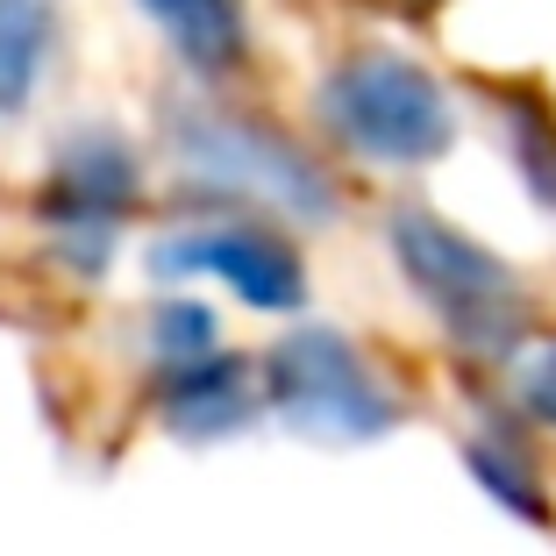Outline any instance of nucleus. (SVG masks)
Instances as JSON below:
<instances>
[{
	"mask_svg": "<svg viewBox=\"0 0 556 556\" xmlns=\"http://www.w3.org/2000/svg\"><path fill=\"white\" fill-rule=\"evenodd\" d=\"M150 271L157 286H186V278H214L222 293H236L257 314H300L314 293L300 229L271 222V214H236V207H193L150 243Z\"/></svg>",
	"mask_w": 556,
	"mask_h": 556,
	"instance_id": "nucleus-6",
	"label": "nucleus"
},
{
	"mask_svg": "<svg viewBox=\"0 0 556 556\" xmlns=\"http://www.w3.org/2000/svg\"><path fill=\"white\" fill-rule=\"evenodd\" d=\"M386 257L400 264V286L464 364L507 371L521 350L542 343V300L521 278V264L464 236L457 222H442L414 200H393L386 207Z\"/></svg>",
	"mask_w": 556,
	"mask_h": 556,
	"instance_id": "nucleus-2",
	"label": "nucleus"
},
{
	"mask_svg": "<svg viewBox=\"0 0 556 556\" xmlns=\"http://www.w3.org/2000/svg\"><path fill=\"white\" fill-rule=\"evenodd\" d=\"M150 414H157V428H172V435H186V442L243 435L264 414L257 357H243V350H207V357L179 364V371H157L150 378Z\"/></svg>",
	"mask_w": 556,
	"mask_h": 556,
	"instance_id": "nucleus-7",
	"label": "nucleus"
},
{
	"mask_svg": "<svg viewBox=\"0 0 556 556\" xmlns=\"http://www.w3.org/2000/svg\"><path fill=\"white\" fill-rule=\"evenodd\" d=\"M65 72V0H0V122H29Z\"/></svg>",
	"mask_w": 556,
	"mask_h": 556,
	"instance_id": "nucleus-10",
	"label": "nucleus"
},
{
	"mask_svg": "<svg viewBox=\"0 0 556 556\" xmlns=\"http://www.w3.org/2000/svg\"><path fill=\"white\" fill-rule=\"evenodd\" d=\"M507 407L535 428L542 442H556V336H542L535 350L507 364Z\"/></svg>",
	"mask_w": 556,
	"mask_h": 556,
	"instance_id": "nucleus-12",
	"label": "nucleus"
},
{
	"mask_svg": "<svg viewBox=\"0 0 556 556\" xmlns=\"http://www.w3.org/2000/svg\"><path fill=\"white\" fill-rule=\"evenodd\" d=\"M136 336H143V364H150V378L157 371H179V364H193V357H207V350H222V321H214L200 300H150L143 307V321H136Z\"/></svg>",
	"mask_w": 556,
	"mask_h": 556,
	"instance_id": "nucleus-11",
	"label": "nucleus"
},
{
	"mask_svg": "<svg viewBox=\"0 0 556 556\" xmlns=\"http://www.w3.org/2000/svg\"><path fill=\"white\" fill-rule=\"evenodd\" d=\"M150 193H157V172L122 129H108V122L65 129L43 164V186H36V229H43L50 264L72 286H93L115 264L122 229L150 207Z\"/></svg>",
	"mask_w": 556,
	"mask_h": 556,
	"instance_id": "nucleus-4",
	"label": "nucleus"
},
{
	"mask_svg": "<svg viewBox=\"0 0 556 556\" xmlns=\"http://www.w3.org/2000/svg\"><path fill=\"white\" fill-rule=\"evenodd\" d=\"M136 8L164 36V50H172V65H179L186 86L236 93V79L257 65V36H250L243 0H136Z\"/></svg>",
	"mask_w": 556,
	"mask_h": 556,
	"instance_id": "nucleus-8",
	"label": "nucleus"
},
{
	"mask_svg": "<svg viewBox=\"0 0 556 556\" xmlns=\"http://www.w3.org/2000/svg\"><path fill=\"white\" fill-rule=\"evenodd\" d=\"M464 464L521 521H535V528L556 521V485H549V464H542V435L514 407H492L478 428H464Z\"/></svg>",
	"mask_w": 556,
	"mask_h": 556,
	"instance_id": "nucleus-9",
	"label": "nucleus"
},
{
	"mask_svg": "<svg viewBox=\"0 0 556 556\" xmlns=\"http://www.w3.org/2000/svg\"><path fill=\"white\" fill-rule=\"evenodd\" d=\"M514 157H521L528 193L556 214V115H542V108H514Z\"/></svg>",
	"mask_w": 556,
	"mask_h": 556,
	"instance_id": "nucleus-13",
	"label": "nucleus"
},
{
	"mask_svg": "<svg viewBox=\"0 0 556 556\" xmlns=\"http://www.w3.org/2000/svg\"><path fill=\"white\" fill-rule=\"evenodd\" d=\"M164 179L186 207L271 214L286 229H328L350 207V172L314 136L257 115L222 86H186L157 108Z\"/></svg>",
	"mask_w": 556,
	"mask_h": 556,
	"instance_id": "nucleus-1",
	"label": "nucleus"
},
{
	"mask_svg": "<svg viewBox=\"0 0 556 556\" xmlns=\"http://www.w3.org/2000/svg\"><path fill=\"white\" fill-rule=\"evenodd\" d=\"M314 143L343 172L407 179L457 143V93L400 43H350L307 100Z\"/></svg>",
	"mask_w": 556,
	"mask_h": 556,
	"instance_id": "nucleus-3",
	"label": "nucleus"
},
{
	"mask_svg": "<svg viewBox=\"0 0 556 556\" xmlns=\"http://www.w3.org/2000/svg\"><path fill=\"white\" fill-rule=\"evenodd\" d=\"M257 378H264V407L321 442H371L407 421L400 378L350 328H293V336H278L257 357Z\"/></svg>",
	"mask_w": 556,
	"mask_h": 556,
	"instance_id": "nucleus-5",
	"label": "nucleus"
}]
</instances>
